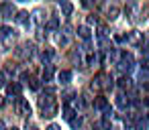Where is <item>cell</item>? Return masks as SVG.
<instances>
[{
    "label": "cell",
    "mask_w": 149,
    "mask_h": 130,
    "mask_svg": "<svg viewBox=\"0 0 149 130\" xmlns=\"http://www.w3.org/2000/svg\"><path fill=\"white\" fill-rule=\"evenodd\" d=\"M39 108H41V116L43 118H53L57 114V102L53 96H41L39 98Z\"/></svg>",
    "instance_id": "6da1fadb"
},
{
    "label": "cell",
    "mask_w": 149,
    "mask_h": 130,
    "mask_svg": "<svg viewBox=\"0 0 149 130\" xmlns=\"http://www.w3.org/2000/svg\"><path fill=\"white\" fill-rule=\"evenodd\" d=\"M15 37H17V33L10 27H2V29H0V43H2L4 47H10L13 41H15Z\"/></svg>",
    "instance_id": "7a4b0ae2"
},
{
    "label": "cell",
    "mask_w": 149,
    "mask_h": 130,
    "mask_svg": "<svg viewBox=\"0 0 149 130\" xmlns=\"http://www.w3.org/2000/svg\"><path fill=\"white\" fill-rule=\"evenodd\" d=\"M15 110H17L19 116H31V106H29V102H27L25 98H17Z\"/></svg>",
    "instance_id": "3957f363"
},
{
    "label": "cell",
    "mask_w": 149,
    "mask_h": 130,
    "mask_svg": "<svg viewBox=\"0 0 149 130\" xmlns=\"http://www.w3.org/2000/svg\"><path fill=\"white\" fill-rule=\"evenodd\" d=\"M33 53H35L33 43H25V45H21V47L17 49V57H19V59H29Z\"/></svg>",
    "instance_id": "277c9868"
},
{
    "label": "cell",
    "mask_w": 149,
    "mask_h": 130,
    "mask_svg": "<svg viewBox=\"0 0 149 130\" xmlns=\"http://www.w3.org/2000/svg\"><path fill=\"white\" fill-rule=\"evenodd\" d=\"M133 63H135L133 55H131V53H123V57H120V61H118V69H120V71H131V69H133Z\"/></svg>",
    "instance_id": "5b68a950"
},
{
    "label": "cell",
    "mask_w": 149,
    "mask_h": 130,
    "mask_svg": "<svg viewBox=\"0 0 149 130\" xmlns=\"http://www.w3.org/2000/svg\"><path fill=\"white\" fill-rule=\"evenodd\" d=\"M15 73H17V65L10 61V63H6L4 67H2V79H13L15 77Z\"/></svg>",
    "instance_id": "8992f818"
},
{
    "label": "cell",
    "mask_w": 149,
    "mask_h": 130,
    "mask_svg": "<svg viewBox=\"0 0 149 130\" xmlns=\"http://www.w3.org/2000/svg\"><path fill=\"white\" fill-rule=\"evenodd\" d=\"M21 91H23V85H21L19 81H13V83L6 85V94H8V96H17V98H21Z\"/></svg>",
    "instance_id": "52a82bcc"
},
{
    "label": "cell",
    "mask_w": 149,
    "mask_h": 130,
    "mask_svg": "<svg viewBox=\"0 0 149 130\" xmlns=\"http://www.w3.org/2000/svg\"><path fill=\"white\" fill-rule=\"evenodd\" d=\"M0 14H2L4 19L13 17V14H15V6H13L10 2H4V4H0Z\"/></svg>",
    "instance_id": "ba28073f"
},
{
    "label": "cell",
    "mask_w": 149,
    "mask_h": 130,
    "mask_svg": "<svg viewBox=\"0 0 149 130\" xmlns=\"http://www.w3.org/2000/svg\"><path fill=\"white\" fill-rule=\"evenodd\" d=\"M57 79H59V83H70L72 81V71H68V69H61L59 73H57Z\"/></svg>",
    "instance_id": "9c48e42d"
},
{
    "label": "cell",
    "mask_w": 149,
    "mask_h": 130,
    "mask_svg": "<svg viewBox=\"0 0 149 130\" xmlns=\"http://www.w3.org/2000/svg\"><path fill=\"white\" fill-rule=\"evenodd\" d=\"M129 104H131V102H129V98H127L125 94H118V96H116V106H118L120 110H127Z\"/></svg>",
    "instance_id": "30bf717a"
},
{
    "label": "cell",
    "mask_w": 149,
    "mask_h": 130,
    "mask_svg": "<svg viewBox=\"0 0 149 130\" xmlns=\"http://www.w3.org/2000/svg\"><path fill=\"white\" fill-rule=\"evenodd\" d=\"M53 57H55V51H53V49H45V51L41 53V59H43V63H45V65H49Z\"/></svg>",
    "instance_id": "8fae6325"
},
{
    "label": "cell",
    "mask_w": 149,
    "mask_h": 130,
    "mask_svg": "<svg viewBox=\"0 0 149 130\" xmlns=\"http://www.w3.org/2000/svg\"><path fill=\"white\" fill-rule=\"evenodd\" d=\"M94 108H96V110H106V108H108L106 98H104V96H98V98L94 100Z\"/></svg>",
    "instance_id": "7c38bea8"
},
{
    "label": "cell",
    "mask_w": 149,
    "mask_h": 130,
    "mask_svg": "<svg viewBox=\"0 0 149 130\" xmlns=\"http://www.w3.org/2000/svg\"><path fill=\"white\" fill-rule=\"evenodd\" d=\"M139 41H141V33H139V31H131V33L127 35V43L135 45V43H139Z\"/></svg>",
    "instance_id": "4fadbf2b"
},
{
    "label": "cell",
    "mask_w": 149,
    "mask_h": 130,
    "mask_svg": "<svg viewBox=\"0 0 149 130\" xmlns=\"http://www.w3.org/2000/svg\"><path fill=\"white\" fill-rule=\"evenodd\" d=\"M53 71H55V69H53V65H51V63H49V65H45V69H43V81H45V83H47V81H51Z\"/></svg>",
    "instance_id": "5bb4252c"
},
{
    "label": "cell",
    "mask_w": 149,
    "mask_h": 130,
    "mask_svg": "<svg viewBox=\"0 0 149 130\" xmlns=\"http://www.w3.org/2000/svg\"><path fill=\"white\" fill-rule=\"evenodd\" d=\"M59 8H61V12H63V17H70L72 14V10H74V6H72V2H59Z\"/></svg>",
    "instance_id": "9a60e30c"
},
{
    "label": "cell",
    "mask_w": 149,
    "mask_h": 130,
    "mask_svg": "<svg viewBox=\"0 0 149 130\" xmlns=\"http://www.w3.org/2000/svg\"><path fill=\"white\" fill-rule=\"evenodd\" d=\"M116 17H118V8H116L114 4L108 6V8H106V19H108V21H114Z\"/></svg>",
    "instance_id": "2e32d148"
},
{
    "label": "cell",
    "mask_w": 149,
    "mask_h": 130,
    "mask_svg": "<svg viewBox=\"0 0 149 130\" xmlns=\"http://www.w3.org/2000/svg\"><path fill=\"white\" fill-rule=\"evenodd\" d=\"M17 23H21V25H25V27H29V12H19L17 14Z\"/></svg>",
    "instance_id": "e0dca14e"
},
{
    "label": "cell",
    "mask_w": 149,
    "mask_h": 130,
    "mask_svg": "<svg viewBox=\"0 0 149 130\" xmlns=\"http://www.w3.org/2000/svg\"><path fill=\"white\" fill-rule=\"evenodd\" d=\"M78 35H80L84 41H88V39H90V29H88L86 25H82V27H78Z\"/></svg>",
    "instance_id": "ac0fdd59"
},
{
    "label": "cell",
    "mask_w": 149,
    "mask_h": 130,
    "mask_svg": "<svg viewBox=\"0 0 149 130\" xmlns=\"http://www.w3.org/2000/svg\"><path fill=\"white\" fill-rule=\"evenodd\" d=\"M131 81H133V79H131V77H127V75H123V77H118V85H120V87H125V89H129V87L133 85Z\"/></svg>",
    "instance_id": "d6986e66"
},
{
    "label": "cell",
    "mask_w": 149,
    "mask_h": 130,
    "mask_svg": "<svg viewBox=\"0 0 149 130\" xmlns=\"http://www.w3.org/2000/svg\"><path fill=\"white\" fill-rule=\"evenodd\" d=\"M74 114H76V112H74V108H72L70 104H65V106H63V118H65V120H72V118H74Z\"/></svg>",
    "instance_id": "ffe728a7"
},
{
    "label": "cell",
    "mask_w": 149,
    "mask_h": 130,
    "mask_svg": "<svg viewBox=\"0 0 149 130\" xmlns=\"http://www.w3.org/2000/svg\"><path fill=\"white\" fill-rule=\"evenodd\" d=\"M70 124H72V128H74V130H78V128L82 126V118H80V116H78V118L74 116V118L70 120Z\"/></svg>",
    "instance_id": "44dd1931"
},
{
    "label": "cell",
    "mask_w": 149,
    "mask_h": 130,
    "mask_svg": "<svg viewBox=\"0 0 149 130\" xmlns=\"http://www.w3.org/2000/svg\"><path fill=\"white\" fill-rule=\"evenodd\" d=\"M57 27H59V23H57V19H55V17H53V19H51V21H49V23H47V29H49V31H55V29H57Z\"/></svg>",
    "instance_id": "7402d4cb"
},
{
    "label": "cell",
    "mask_w": 149,
    "mask_h": 130,
    "mask_svg": "<svg viewBox=\"0 0 149 130\" xmlns=\"http://www.w3.org/2000/svg\"><path fill=\"white\" fill-rule=\"evenodd\" d=\"M29 85H31V89H35V91L39 89V81H37V79H33V77L29 79Z\"/></svg>",
    "instance_id": "603a6c76"
},
{
    "label": "cell",
    "mask_w": 149,
    "mask_h": 130,
    "mask_svg": "<svg viewBox=\"0 0 149 130\" xmlns=\"http://www.w3.org/2000/svg\"><path fill=\"white\" fill-rule=\"evenodd\" d=\"M47 130H59V128H57L55 124H51V126H47Z\"/></svg>",
    "instance_id": "cb8c5ba5"
},
{
    "label": "cell",
    "mask_w": 149,
    "mask_h": 130,
    "mask_svg": "<svg viewBox=\"0 0 149 130\" xmlns=\"http://www.w3.org/2000/svg\"><path fill=\"white\" fill-rule=\"evenodd\" d=\"M27 130H39L37 126H27Z\"/></svg>",
    "instance_id": "d4e9b609"
},
{
    "label": "cell",
    "mask_w": 149,
    "mask_h": 130,
    "mask_svg": "<svg viewBox=\"0 0 149 130\" xmlns=\"http://www.w3.org/2000/svg\"><path fill=\"white\" fill-rule=\"evenodd\" d=\"M0 130H4V122L2 120H0Z\"/></svg>",
    "instance_id": "484cf974"
},
{
    "label": "cell",
    "mask_w": 149,
    "mask_h": 130,
    "mask_svg": "<svg viewBox=\"0 0 149 130\" xmlns=\"http://www.w3.org/2000/svg\"><path fill=\"white\" fill-rule=\"evenodd\" d=\"M2 106H4V100H2V98H0V108H2Z\"/></svg>",
    "instance_id": "4316f807"
},
{
    "label": "cell",
    "mask_w": 149,
    "mask_h": 130,
    "mask_svg": "<svg viewBox=\"0 0 149 130\" xmlns=\"http://www.w3.org/2000/svg\"><path fill=\"white\" fill-rule=\"evenodd\" d=\"M145 106H149V98H145Z\"/></svg>",
    "instance_id": "83f0119b"
},
{
    "label": "cell",
    "mask_w": 149,
    "mask_h": 130,
    "mask_svg": "<svg viewBox=\"0 0 149 130\" xmlns=\"http://www.w3.org/2000/svg\"><path fill=\"white\" fill-rule=\"evenodd\" d=\"M8 130H19V128H15V126H13V128H8Z\"/></svg>",
    "instance_id": "f1b7e54d"
},
{
    "label": "cell",
    "mask_w": 149,
    "mask_h": 130,
    "mask_svg": "<svg viewBox=\"0 0 149 130\" xmlns=\"http://www.w3.org/2000/svg\"><path fill=\"white\" fill-rule=\"evenodd\" d=\"M0 87H2V79H0Z\"/></svg>",
    "instance_id": "f546056e"
}]
</instances>
